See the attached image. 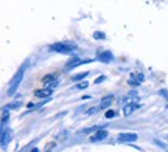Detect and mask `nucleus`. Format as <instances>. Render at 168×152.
Segmentation results:
<instances>
[{
    "instance_id": "f257e3e1",
    "label": "nucleus",
    "mask_w": 168,
    "mask_h": 152,
    "mask_svg": "<svg viewBox=\"0 0 168 152\" xmlns=\"http://www.w3.org/2000/svg\"><path fill=\"white\" fill-rule=\"evenodd\" d=\"M51 51H56V53H73L75 50V45L69 43V42H59V43H53L50 47Z\"/></svg>"
},
{
    "instance_id": "f03ea898",
    "label": "nucleus",
    "mask_w": 168,
    "mask_h": 152,
    "mask_svg": "<svg viewBox=\"0 0 168 152\" xmlns=\"http://www.w3.org/2000/svg\"><path fill=\"white\" fill-rule=\"evenodd\" d=\"M42 84L45 85V89H53V87H56L59 84V79L55 75H47L42 78Z\"/></svg>"
},
{
    "instance_id": "7ed1b4c3",
    "label": "nucleus",
    "mask_w": 168,
    "mask_h": 152,
    "mask_svg": "<svg viewBox=\"0 0 168 152\" xmlns=\"http://www.w3.org/2000/svg\"><path fill=\"white\" fill-rule=\"evenodd\" d=\"M22 75H24V70H20L17 75L14 76V79L11 81V84H9V87H8V95H13V93L17 90V85H19V82L22 81Z\"/></svg>"
},
{
    "instance_id": "20e7f679",
    "label": "nucleus",
    "mask_w": 168,
    "mask_h": 152,
    "mask_svg": "<svg viewBox=\"0 0 168 152\" xmlns=\"http://www.w3.org/2000/svg\"><path fill=\"white\" fill-rule=\"evenodd\" d=\"M137 138H139L137 134H132V132H129V134H120V135L117 137L118 143H132V141H135Z\"/></svg>"
},
{
    "instance_id": "39448f33",
    "label": "nucleus",
    "mask_w": 168,
    "mask_h": 152,
    "mask_svg": "<svg viewBox=\"0 0 168 152\" xmlns=\"http://www.w3.org/2000/svg\"><path fill=\"white\" fill-rule=\"evenodd\" d=\"M104 138H108V130H106V129H98V130H95V134L90 137V141H101V140H104Z\"/></svg>"
},
{
    "instance_id": "423d86ee",
    "label": "nucleus",
    "mask_w": 168,
    "mask_h": 152,
    "mask_svg": "<svg viewBox=\"0 0 168 152\" xmlns=\"http://www.w3.org/2000/svg\"><path fill=\"white\" fill-rule=\"evenodd\" d=\"M142 81H145V76L143 73H139V75H131V78L128 79V84L129 85H132V87H137V85H140V82Z\"/></svg>"
},
{
    "instance_id": "0eeeda50",
    "label": "nucleus",
    "mask_w": 168,
    "mask_h": 152,
    "mask_svg": "<svg viewBox=\"0 0 168 152\" xmlns=\"http://www.w3.org/2000/svg\"><path fill=\"white\" fill-rule=\"evenodd\" d=\"M51 93H53V89H45L44 87V89H39V90L34 92V96L36 98H48Z\"/></svg>"
},
{
    "instance_id": "6e6552de",
    "label": "nucleus",
    "mask_w": 168,
    "mask_h": 152,
    "mask_svg": "<svg viewBox=\"0 0 168 152\" xmlns=\"http://www.w3.org/2000/svg\"><path fill=\"white\" fill-rule=\"evenodd\" d=\"M137 107H139L137 104H134V103H128V104H125V107H123V115H125V116H129Z\"/></svg>"
},
{
    "instance_id": "1a4fd4ad",
    "label": "nucleus",
    "mask_w": 168,
    "mask_h": 152,
    "mask_svg": "<svg viewBox=\"0 0 168 152\" xmlns=\"http://www.w3.org/2000/svg\"><path fill=\"white\" fill-rule=\"evenodd\" d=\"M112 101H114V96H112V95H108V96H104V98L101 99L100 107H101V109H108V107L112 104Z\"/></svg>"
},
{
    "instance_id": "9d476101",
    "label": "nucleus",
    "mask_w": 168,
    "mask_h": 152,
    "mask_svg": "<svg viewBox=\"0 0 168 152\" xmlns=\"http://www.w3.org/2000/svg\"><path fill=\"white\" fill-rule=\"evenodd\" d=\"M98 61H103V62H109L112 61V53L111 51H103L98 54Z\"/></svg>"
},
{
    "instance_id": "9b49d317",
    "label": "nucleus",
    "mask_w": 168,
    "mask_h": 152,
    "mask_svg": "<svg viewBox=\"0 0 168 152\" xmlns=\"http://www.w3.org/2000/svg\"><path fill=\"white\" fill-rule=\"evenodd\" d=\"M81 64V59H72L67 65H66V70H72V68H75V67H78Z\"/></svg>"
},
{
    "instance_id": "f8f14e48",
    "label": "nucleus",
    "mask_w": 168,
    "mask_h": 152,
    "mask_svg": "<svg viewBox=\"0 0 168 152\" xmlns=\"http://www.w3.org/2000/svg\"><path fill=\"white\" fill-rule=\"evenodd\" d=\"M93 38L97 39V40H103V39H106V34L101 33V31H95V33H93Z\"/></svg>"
},
{
    "instance_id": "ddd939ff",
    "label": "nucleus",
    "mask_w": 168,
    "mask_h": 152,
    "mask_svg": "<svg viewBox=\"0 0 168 152\" xmlns=\"http://www.w3.org/2000/svg\"><path fill=\"white\" fill-rule=\"evenodd\" d=\"M87 75H89L87 72H86V73H80V75H75L73 78H72V79H73L75 82H76V81H83V79H84V78H86Z\"/></svg>"
},
{
    "instance_id": "4468645a",
    "label": "nucleus",
    "mask_w": 168,
    "mask_h": 152,
    "mask_svg": "<svg viewBox=\"0 0 168 152\" xmlns=\"http://www.w3.org/2000/svg\"><path fill=\"white\" fill-rule=\"evenodd\" d=\"M87 85H89V84H87V82L84 81V82H80V84H76V85H75V89H76V90H83V89H87Z\"/></svg>"
},
{
    "instance_id": "2eb2a0df",
    "label": "nucleus",
    "mask_w": 168,
    "mask_h": 152,
    "mask_svg": "<svg viewBox=\"0 0 168 152\" xmlns=\"http://www.w3.org/2000/svg\"><path fill=\"white\" fill-rule=\"evenodd\" d=\"M100 109H101L100 106H98V107H92V109H89V110H87V115H93V114H97V112H98Z\"/></svg>"
},
{
    "instance_id": "dca6fc26",
    "label": "nucleus",
    "mask_w": 168,
    "mask_h": 152,
    "mask_svg": "<svg viewBox=\"0 0 168 152\" xmlns=\"http://www.w3.org/2000/svg\"><path fill=\"white\" fill-rule=\"evenodd\" d=\"M67 135H69V132H67V130H64V132H61V134H59V135L56 137V140H64V138H66Z\"/></svg>"
},
{
    "instance_id": "f3484780",
    "label": "nucleus",
    "mask_w": 168,
    "mask_h": 152,
    "mask_svg": "<svg viewBox=\"0 0 168 152\" xmlns=\"http://www.w3.org/2000/svg\"><path fill=\"white\" fill-rule=\"evenodd\" d=\"M106 118H114V116H115V112H114V110H106Z\"/></svg>"
},
{
    "instance_id": "a211bd4d",
    "label": "nucleus",
    "mask_w": 168,
    "mask_h": 152,
    "mask_svg": "<svg viewBox=\"0 0 168 152\" xmlns=\"http://www.w3.org/2000/svg\"><path fill=\"white\" fill-rule=\"evenodd\" d=\"M104 81H106V76H100V78L95 79V84H101V82H104Z\"/></svg>"
},
{
    "instance_id": "6ab92c4d",
    "label": "nucleus",
    "mask_w": 168,
    "mask_h": 152,
    "mask_svg": "<svg viewBox=\"0 0 168 152\" xmlns=\"http://www.w3.org/2000/svg\"><path fill=\"white\" fill-rule=\"evenodd\" d=\"M19 106H20V103H19V101H17V103H13V104H9V106H8V107H9V109H17V107H19Z\"/></svg>"
},
{
    "instance_id": "aec40b11",
    "label": "nucleus",
    "mask_w": 168,
    "mask_h": 152,
    "mask_svg": "<svg viewBox=\"0 0 168 152\" xmlns=\"http://www.w3.org/2000/svg\"><path fill=\"white\" fill-rule=\"evenodd\" d=\"M31 152H39V149H33V151Z\"/></svg>"
},
{
    "instance_id": "412c9836",
    "label": "nucleus",
    "mask_w": 168,
    "mask_h": 152,
    "mask_svg": "<svg viewBox=\"0 0 168 152\" xmlns=\"http://www.w3.org/2000/svg\"><path fill=\"white\" fill-rule=\"evenodd\" d=\"M167 107H168V106H167Z\"/></svg>"
}]
</instances>
